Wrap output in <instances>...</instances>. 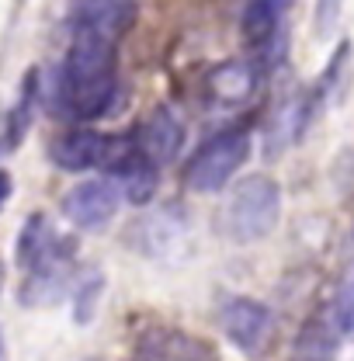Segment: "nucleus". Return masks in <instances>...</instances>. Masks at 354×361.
<instances>
[{
    "label": "nucleus",
    "mask_w": 354,
    "mask_h": 361,
    "mask_svg": "<svg viewBox=\"0 0 354 361\" xmlns=\"http://www.w3.org/2000/svg\"><path fill=\"white\" fill-rule=\"evenodd\" d=\"M115 42L94 32H73L56 77V104L77 122H94L115 104Z\"/></svg>",
    "instance_id": "f257e3e1"
},
{
    "label": "nucleus",
    "mask_w": 354,
    "mask_h": 361,
    "mask_svg": "<svg viewBox=\"0 0 354 361\" xmlns=\"http://www.w3.org/2000/svg\"><path fill=\"white\" fill-rule=\"evenodd\" d=\"M281 216V188L264 174L240 180L222 209V229L236 243H257L274 229Z\"/></svg>",
    "instance_id": "f03ea898"
},
{
    "label": "nucleus",
    "mask_w": 354,
    "mask_h": 361,
    "mask_svg": "<svg viewBox=\"0 0 354 361\" xmlns=\"http://www.w3.org/2000/svg\"><path fill=\"white\" fill-rule=\"evenodd\" d=\"M135 153V146L122 135H101L94 129H70L49 142V160L70 174H80L90 167L115 171Z\"/></svg>",
    "instance_id": "7ed1b4c3"
},
{
    "label": "nucleus",
    "mask_w": 354,
    "mask_h": 361,
    "mask_svg": "<svg viewBox=\"0 0 354 361\" xmlns=\"http://www.w3.org/2000/svg\"><path fill=\"white\" fill-rule=\"evenodd\" d=\"M247 157H250V133L247 129H226V133L212 135L195 157H191V164H188V188L191 191H202V195H209V191H219L226 188L233 174L247 164Z\"/></svg>",
    "instance_id": "20e7f679"
},
{
    "label": "nucleus",
    "mask_w": 354,
    "mask_h": 361,
    "mask_svg": "<svg viewBox=\"0 0 354 361\" xmlns=\"http://www.w3.org/2000/svg\"><path fill=\"white\" fill-rule=\"evenodd\" d=\"M122 205V195H118V184L111 178H94V180H80L73 184L66 195H63V216L77 229H101L115 219Z\"/></svg>",
    "instance_id": "39448f33"
},
{
    "label": "nucleus",
    "mask_w": 354,
    "mask_h": 361,
    "mask_svg": "<svg viewBox=\"0 0 354 361\" xmlns=\"http://www.w3.org/2000/svg\"><path fill=\"white\" fill-rule=\"evenodd\" d=\"M219 326H222V334L229 337L233 348H240V351H247V355H257L267 341H271L274 316H271V310H267L264 302L240 295V299H229V302L222 306Z\"/></svg>",
    "instance_id": "423d86ee"
},
{
    "label": "nucleus",
    "mask_w": 354,
    "mask_h": 361,
    "mask_svg": "<svg viewBox=\"0 0 354 361\" xmlns=\"http://www.w3.org/2000/svg\"><path fill=\"white\" fill-rule=\"evenodd\" d=\"M133 146L146 164L167 167L177 153H181V146H184V126L174 118V111L157 108V111L139 126V133L133 135Z\"/></svg>",
    "instance_id": "0eeeda50"
},
{
    "label": "nucleus",
    "mask_w": 354,
    "mask_h": 361,
    "mask_svg": "<svg viewBox=\"0 0 354 361\" xmlns=\"http://www.w3.org/2000/svg\"><path fill=\"white\" fill-rule=\"evenodd\" d=\"M135 21L133 0H73V32H94L118 42Z\"/></svg>",
    "instance_id": "6e6552de"
},
{
    "label": "nucleus",
    "mask_w": 354,
    "mask_h": 361,
    "mask_svg": "<svg viewBox=\"0 0 354 361\" xmlns=\"http://www.w3.org/2000/svg\"><path fill=\"white\" fill-rule=\"evenodd\" d=\"M135 361H216L212 348L191 334L177 330H153L139 341V358Z\"/></svg>",
    "instance_id": "1a4fd4ad"
},
{
    "label": "nucleus",
    "mask_w": 354,
    "mask_h": 361,
    "mask_svg": "<svg viewBox=\"0 0 354 361\" xmlns=\"http://www.w3.org/2000/svg\"><path fill=\"white\" fill-rule=\"evenodd\" d=\"M205 87H209V97H212L216 104L240 108V104H247V101L254 97V90H257V70H254V63H247V59H229V63H222V66H216V70L209 73Z\"/></svg>",
    "instance_id": "9d476101"
},
{
    "label": "nucleus",
    "mask_w": 354,
    "mask_h": 361,
    "mask_svg": "<svg viewBox=\"0 0 354 361\" xmlns=\"http://www.w3.org/2000/svg\"><path fill=\"white\" fill-rule=\"evenodd\" d=\"M337 341H341V330L334 326V319L316 316L299 330L295 348H292V361H334L337 358Z\"/></svg>",
    "instance_id": "9b49d317"
},
{
    "label": "nucleus",
    "mask_w": 354,
    "mask_h": 361,
    "mask_svg": "<svg viewBox=\"0 0 354 361\" xmlns=\"http://www.w3.org/2000/svg\"><path fill=\"white\" fill-rule=\"evenodd\" d=\"M288 7H292V0H250L243 11V35L254 45H267L278 35Z\"/></svg>",
    "instance_id": "f8f14e48"
},
{
    "label": "nucleus",
    "mask_w": 354,
    "mask_h": 361,
    "mask_svg": "<svg viewBox=\"0 0 354 361\" xmlns=\"http://www.w3.org/2000/svg\"><path fill=\"white\" fill-rule=\"evenodd\" d=\"M97 295H101V274L97 271H84L77 278V313H73L77 323H87L90 316H94Z\"/></svg>",
    "instance_id": "ddd939ff"
},
{
    "label": "nucleus",
    "mask_w": 354,
    "mask_h": 361,
    "mask_svg": "<svg viewBox=\"0 0 354 361\" xmlns=\"http://www.w3.org/2000/svg\"><path fill=\"white\" fill-rule=\"evenodd\" d=\"M330 319H334V326L341 330V334H354V278L341 288V295L334 299V306H330Z\"/></svg>",
    "instance_id": "4468645a"
},
{
    "label": "nucleus",
    "mask_w": 354,
    "mask_h": 361,
    "mask_svg": "<svg viewBox=\"0 0 354 361\" xmlns=\"http://www.w3.org/2000/svg\"><path fill=\"white\" fill-rule=\"evenodd\" d=\"M344 0H316V35H330L337 18H341Z\"/></svg>",
    "instance_id": "2eb2a0df"
},
{
    "label": "nucleus",
    "mask_w": 354,
    "mask_h": 361,
    "mask_svg": "<svg viewBox=\"0 0 354 361\" xmlns=\"http://www.w3.org/2000/svg\"><path fill=\"white\" fill-rule=\"evenodd\" d=\"M7 198H11V174L0 171V209L7 205Z\"/></svg>",
    "instance_id": "dca6fc26"
},
{
    "label": "nucleus",
    "mask_w": 354,
    "mask_h": 361,
    "mask_svg": "<svg viewBox=\"0 0 354 361\" xmlns=\"http://www.w3.org/2000/svg\"><path fill=\"white\" fill-rule=\"evenodd\" d=\"M0 358H4V337H0Z\"/></svg>",
    "instance_id": "f3484780"
}]
</instances>
